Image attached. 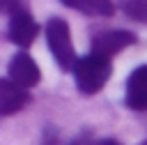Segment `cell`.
Masks as SVG:
<instances>
[{"mask_svg": "<svg viewBox=\"0 0 147 145\" xmlns=\"http://www.w3.org/2000/svg\"><path fill=\"white\" fill-rule=\"evenodd\" d=\"M113 74V62L110 58H103L99 53H87L83 58H78L76 67H74V81L80 94H96L106 81Z\"/></svg>", "mask_w": 147, "mask_h": 145, "instance_id": "obj_1", "label": "cell"}, {"mask_svg": "<svg viewBox=\"0 0 147 145\" xmlns=\"http://www.w3.org/2000/svg\"><path fill=\"white\" fill-rule=\"evenodd\" d=\"M46 44L48 51L53 55V60L57 62V67L62 71H74L78 58L71 44V32H69V23L62 16H51L46 23Z\"/></svg>", "mask_w": 147, "mask_h": 145, "instance_id": "obj_2", "label": "cell"}, {"mask_svg": "<svg viewBox=\"0 0 147 145\" xmlns=\"http://www.w3.org/2000/svg\"><path fill=\"white\" fill-rule=\"evenodd\" d=\"M5 12H9V23H7V37L11 44L18 48H28L34 44L39 35V23L32 18V14L23 5H7Z\"/></svg>", "mask_w": 147, "mask_h": 145, "instance_id": "obj_3", "label": "cell"}, {"mask_svg": "<svg viewBox=\"0 0 147 145\" xmlns=\"http://www.w3.org/2000/svg\"><path fill=\"white\" fill-rule=\"evenodd\" d=\"M133 41H136V35L131 30H101L92 37L90 48H92V53L110 58V55L124 51L126 46H131Z\"/></svg>", "mask_w": 147, "mask_h": 145, "instance_id": "obj_4", "label": "cell"}, {"mask_svg": "<svg viewBox=\"0 0 147 145\" xmlns=\"http://www.w3.org/2000/svg\"><path fill=\"white\" fill-rule=\"evenodd\" d=\"M7 78L28 90V87H34L41 81V71H39V64L30 58V53L21 51V53H16L9 60V64H7Z\"/></svg>", "mask_w": 147, "mask_h": 145, "instance_id": "obj_5", "label": "cell"}, {"mask_svg": "<svg viewBox=\"0 0 147 145\" xmlns=\"http://www.w3.org/2000/svg\"><path fill=\"white\" fill-rule=\"evenodd\" d=\"M124 104L131 110H147V64L136 67L124 85Z\"/></svg>", "mask_w": 147, "mask_h": 145, "instance_id": "obj_6", "label": "cell"}, {"mask_svg": "<svg viewBox=\"0 0 147 145\" xmlns=\"http://www.w3.org/2000/svg\"><path fill=\"white\" fill-rule=\"evenodd\" d=\"M30 101V92L21 85H16L9 78L0 81V115L9 117L14 113H18L25 104Z\"/></svg>", "mask_w": 147, "mask_h": 145, "instance_id": "obj_7", "label": "cell"}, {"mask_svg": "<svg viewBox=\"0 0 147 145\" xmlns=\"http://www.w3.org/2000/svg\"><path fill=\"white\" fill-rule=\"evenodd\" d=\"M64 7H71L76 12H83V14H90V16H113L115 14V5L108 2V0H87V2H80V0H62Z\"/></svg>", "mask_w": 147, "mask_h": 145, "instance_id": "obj_8", "label": "cell"}, {"mask_svg": "<svg viewBox=\"0 0 147 145\" xmlns=\"http://www.w3.org/2000/svg\"><path fill=\"white\" fill-rule=\"evenodd\" d=\"M119 9L133 18V21H140V23H147V0H126L119 5Z\"/></svg>", "mask_w": 147, "mask_h": 145, "instance_id": "obj_9", "label": "cell"}, {"mask_svg": "<svg viewBox=\"0 0 147 145\" xmlns=\"http://www.w3.org/2000/svg\"><path fill=\"white\" fill-rule=\"evenodd\" d=\"M96 145H122L119 140H115V138H103V140H99Z\"/></svg>", "mask_w": 147, "mask_h": 145, "instance_id": "obj_10", "label": "cell"}]
</instances>
